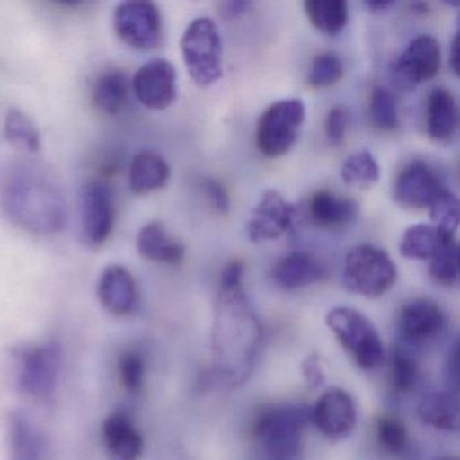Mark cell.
<instances>
[{
  "label": "cell",
  "instance_id": "6da1fadb",
  "mask_svg": "<svg viewBox=\"0 0 460 460\" xmlns=\"http://www.w3.org/2000/svg\"><path fill=\"white\" fill-rule=\"evenodd\" d=\"M260 320L243 289V282L219 284L212 324V371L223 386L244 384L254 373L262 349Z\"/></svg>",
  "mask_w": 460,
  "mask_h": 460
},
{
  "label": "cell",
  "instance_id": "7a4b0ae2",
  "mask_svg": "<svg viewBox=\"0 0 460 460\" xmlns=\"http://www.w3.org/2000/svg\"><path fill=\"white\" fill-rule=\"evenodd\" d=\"M2 203L15 225L39 235L58 234L68 217L63 195L41 177H15L4 187Z\"/></svg>",
  "mask_w": 460,
  "mask_h": 460
},
{
  "label": "cell",
  "instance_id": "3957f363",
  "mask_svg": "<svg viewBox=\"0 0 460 460\" xmlns=\"http://www.w3.org/2000/svg\"><path fill=\"white\" fill-rule=\"evenodd\" d=\"M311 411L300 403L269 406L254 422V438L266 460L303 455V436Z\"/></svg>",
  "mask_w": 460,
  "mask_h": 460
},
{
  "label": "cell",
  "instance_id": "277c9868",
  "mask_svg": "<svg viewBox=\"0 0 460 460\" xmlns=\"http://www.w3.org/2000/svg\"><path fill=\"white\" fill-rule=\"evenodd\" d=\"M328 328L362 370H376L384 362L385 349L376 325L349 306H336L325 317Z\"/></svg>",
  "mask_w": 460,
  "mask_h": 460
},
{
  "label": "cell",
  "instance_id": "5b68a950",
  "mask_svg": "<svg viewBox=\"0 0 460 460\" xmlns=\"http://www.w3.org/2000/svg\"><path fill=\"white\" fill-rule=\"evenodd\" d=\"M397 281V266L385 250L373 244H359L347 252L343 285L354 295L379 298Z\"/></svg>",
  "mask_w": 460,
  "mask_h": 460
},
{
  "label": "cell",
  "instance_id": "8992f818",
  "mask_svg": "<svg viewBox=\"0 0 460 460\" xmlns=\"http://www.w3.org/2000/svg\"><path fill=\"white\" fill-rule=\"evenodd\" d=\"M180 47L188 74L199 87H209L222 79V39L211 18L193 20L182 34Z\"/></svg>",
  "mask_w": 460,
  "mask_h": 460
},
{
  "label": "cell",
  "instance_id": "52a82bcc",
  "mask_svg": "<svg viewBox=\"0 0 460 460\" xmlns=\"http://www.w3.org/2000/svg\"><path fill=\"white\" fill-rule=\"evenodd\" d=\"M305 120L300 99H284L269 106L257 125V146L265 157L277 158L292 150Z\"/></svg>",
  "mask_w": 460,
  "mask_h": 460
},
{
  "label": "cell",
  "instance_id": "ba28073f",
  "mask_svg": "<svg viewBox=\"0 0 460 460\" xmlns=\"http://www.w3.org/2000/svg\"><path fill=\"white\" fill-rule=\"evenodd\" d=\"M114 31L120 41L139 50L155 49L163 37V20L157 4L147 0H128L114 12Z\"/></svg>",
  "mask_w": 460,
  "mask_h": 460
},
{
  "label": "cell",
  "instance_id": "9c48e42d",
  "mask_svg": "<svg viewBox=\"0 0 460 460\" xmlns=\"http://www.w3.org/2000/svg\"><path fill=\"white\" fill-rule=\"evenodd\" d=\"M115 223L114 193L103 180H91L82 192V238L88 247L103 246Z\"/></svg>",
  "mask_w": 460,
  "mask_h": 460
},
{
  "label": "cell",
  "instance_id": "30bf717a",
  "mask_svg": "<svg viewBox=\"0 0 460 460\" xmlns=\"http://www.w3.org/2000/svg\"><path fill=\"white\" fill-rule=\"evenodd\" d=\"M446 325L443 309L430 298H413L401 306L397 331L403 344L422 346L435 341Z\"/></svg>",
  "mask_w": 460,
  "mask_h": 460
},
{
  "label": "cell",
  "instance_id": "8fae6325",
  "mask_svg": "<svg viewBox=\"0 0 460 460\" xmlns=\"http://www.w3.org/2000/svg\"><path fill=\"white\" fill-rule=\"evenodd\" d=\"M131 87L139 103L146 109L155 111L168 109L176 101V69L163 58L149 61L134 75Z\"/></svg>",
  "mask_w": 460,
  "mask_h": 460
},
{
  "label": "cell",
  "instance_id": "7c38bea8",
  "mask_svg": "<svg viewBox=\"0 0 460 460\" xmlns=\"http://www.w3.org/2000/svg\"><path fill=\"white\" fill-rule=\"evenodd\" d=\"M311 420L325 438L332 440L347 438L357 424L354 398L341 387H330L314 403Z\"/></svg>",
  "mask_w": 460,
  "mask_h": 460
},
{
  "label": "cell",
  "instance_id": "4fadbf2b",
  "mask_svg": "<svg viewBox=\"0 0 460 460\" xmlns=\"http://www.w3.org/2000/svg\"><path fill=\"white\" fill-rule=\"evenodd\" d=\"M58 370L60 349L55 343L31 347L21 358V389L31 397H48L55 389Z\"/></svg>",
  "mask_w": 460,
  "mask_h": 460
},
{
  "label": "cell",
  "instance_id": "5bb4252c",
  "mask_svg": "<svg viewBox=\"0 0 460 460\" xmlns=\"http://www.w3.org/2000/svg\"><path fill=\"white\" fill-rule=\"evenodd\" d=\"M440 179L432 166L424 161L406 164L395 179L393 195L406 208H427L443 190Z\"/></svg>",
  "mask_w": 460,
  "mask_h": 460
},
{
  "label": "cell",
  "instance_id": "9a60e30c",
  "mask_svg": "<svg viewBox=\"0 0 460 460\" xmlns=\"http://www.w3.org/2000/svg\"><path fill=\"white\" fill-rule=\"evenodd\" d=\"M293 217L295 207L276 190H266L252 209L247 223L250 241L260 243L281 238L292 226Z\"/></svg>",
  "mask_w": 460,
  "mask_h": 460
},
{
  "label": "cell",
  "instance_id": "2e32d148",
  "mask_svg": "<svg viewBox=\"0 0 460 460\" xmlns=\"http://www.w3.org/2000/svg\"><path fill=\"white\" fill-rule=\"evenodd\" d=\"M441 64L440 45L430 36H420L409 42L394 64V76L402 85L414 87L429 82Z\"/></svg>",
  "mask_w": 460,
  "mask_h": 460
},
{
  "label": "cell",
  "instance_id": "e0dca14e",
  "mask_svg": "<svg viewBox=\"0 0 460 460\" xmlns=\"http://www.w3.org/2000/svg\"><path fill=\"white\" fill-rule=\"evenodd\" d=\"M98 296L102 305L114 316H128L138 305V287L133 274L120 265L104 269L99 279Z\"/></svg>",
  "mask_w": 460,
  "mask_h": 460
},
{
  "label": "cell",
  "instance_id": "ac0fdd59",
  "mask_svg": "<svg viewBox=\"0 0 460 460\" xmlns=\"http://www.w3.org/2000/svg\"><path fill=\"white\" fill-rule=\"evenodd\" d=\"M270 277L281 289L296 290L323 281L327 277V269L308 252H295L273 266Z\"/></svg>",
  "mask_w": 460,
  "mask_h": 460
},
{
  "label": "cell",
  "instance_id": "d6986e66",
  "mask_svg": "<svg viewBox=\"0 0 460 460\" xmlns=\"http://www.w3.org/2000/svg\"><path fill=\"white\" fill-rule=\"evenodd\" d=\"M109 460H139L144 449L141 433L122 411L110 414L103 424Z\"/></svg>",
  "mask_w": 460,
  "mask_h": 460
},
{
  "label": "cell",
  "instance_id": "ffe728a7",
  "mask_svg": "<svg viewBox=\"0 0 460 460\" xmlns=\"http://www.w3.org/2000/svg\"><path fill=\"white\" fill-rule=\"evenodd\" d=\"M308 212L311 222L317 227L336 230L351 225L357 219L359 207L352 199L331 190H317L309 200Z\"/></svg>",
  "mask_w": 460,
  "mask_h": 460
},
{
  "label": "cell",
  "instance_id": "44dd1931",
  "mask_svg": "<svg viewBox=\"0 0 460 460\" xmlns=\"http://www.w3.org/2000/svg\"><path fill=\"white\" fill-rule=\"evenodd\" d=\"M137 249L145 260L164 265H181L185 247L171 235L161 222H150L139 230Z\"/></svg>",
  "mask_w": 460,
  "mask_h": 460
},
{
  "label": "cell",
  "instance_id": "7402d4cb",
  "mask_svg": "<svg viewBox=\"0 0 460 460\" xmlns=\"http://www.w3.org/2000/svg\"><path fill=\"white\" fill-rule=\"evenodd\" d=\"M417 416L428 427L444 432H457L460 411L456 390L428 393L417 406Z\"/></svg>",
  "mask_w": 460,
  "mask_h": 460
},
{
  "label": "cell",
  "instance_id": "603a6c76",
  "mask_svg": "<svg viewBox=\"0 0 460 460\" xmlns=\"http://www.w3.org/2000/svg\"><path fill=\"white\" fill-rule=\"evenodd\" d=\"M457 104L454 93L438 87L428 96L427 130L433 141L447 142L457 130Z\"/></svg>",
  "mask_w": 460,
  "mask_h": 460
},
{
  "label": "cell",
  "instance_id": "cb8c5ba5",
  "mask_svg": "<svg viewBox=\"0 0 460 460\" xmlns=\"http://www.w3.org/2000/svg\"><path fill=\"white\" fill-rule=\"evenodd\" d=\"M171 177L168 163L155 152H139L134 155L128 172L130 190L137 195H147L165 187Z\"/></svg>",
  "mask_w": 460,
  "mask_h": 460
},
{
  "label": "cell",
  "instance_id": "d4e9b609",
  "mask_svg": "<svg viewBox=\"0 0 460 460\" xmlns=\"http://www.w3.org/2000/svg\"><path fill=\"white\" fill-rule=\"evenodd\" d=\"M128 75L118 68H107L96 77L93 87V101L99 111L117 115L122 111L130 91Z\"/></svg>",
  "mask_w": 460,
  "mask_h": 460
},
{
  "label": "cell",
  "instance_id": "484cf974",
  "mask_svg": "<svg viewBox=\"0 0 460 460\" xmlns=\"http://www.w3.org/2000/svg\"><path fill=\"white\" fill-rule=\"evenodd\" d=\"M304 12L309 22L328 36L341 33L349 21V4L343 0H308Z\"/></svg>",
  "mask_w": 460,
  "mask_h": 460
},
{
  "label": "cell",
  "instance_id": "4316f807",
  "mask_svg": "<svg viewBox=\"0 0 460 460\" xmlns=\"http://www.w3.org/2000/svg\"><path fill=\"white\" fill-rule=\"evenodd\" d=\"M9 438L10 460H41V441L22 414L10 416Z\"/></svg>",
  "mask_w": 460,
  "mask_h": 460
},
{
  "label": "cell",
  "instance_id": "83f0119b",
  "mask_svg": "<svg viewBox=\"0 0 460 460\" xmlns=\"http://www.w3.org/2000/svg\"><path fill=\"white\" fill-rule=\"evenodd\" d=\"M440 242V230L432 225L411 226L400 242V252L409 260H430Z\"/></svg>",
  "mask_w": 460,
  "mask_h": 460
},
{
  "label": "cell",
  "instance_id": "f1b7e54d",
  "mask_svg": "<svg viewBox=\"0 0 460 460\" xmlns=\"http://www.w3.org/2000/svg\"><path fill=\"white\" fill-rule=\"evenodd\" d=\"M430 277L438 284L452 287L459 279L457 268V244L454 234L440 231V242L435 254L430 258Z\"/></svg>",
  "mask_w": 460,
  "mask_h": 460
},
{
  "label": "cell",
  "instance_id": "f546056e",
  "mask_svg": "<svg viewBox=\"0 0 460 460\" xmlns=\"http://www.w3.org/2000/svg\"><path fill=\"white\" fill-rule=\"evenodd\" d=\"M389 373L390 384L394 392L405 394L416 387L420 379V366L405 344H397L393 349Z\"/></svg>",
  "mask_w": 460,
  "mask_h": 460
},
{
  "label": "cell",
  "instance_id": "4dcf8cb0",
  "mask_svg": "<svg viewBox=\"0 0 460 460\" xmlns=\"http://www.w3.org/2000/svg\"><path fill=\"white\" fill-rule=\"evenodd\" d=\"M341 177L349 187L365 188L373 187L381 177V169L378 163L367 150L349 155L341 169Z\"/></svg>",
  "mask_w": 460,
  "mask_h": 460
},
{
  "label": "cell",
  "instance_id": "1f68e13d",
  "mask_svg": "<svg viewBox=\"0 0 460 460\" xmlns=\"http://www.w3.org/2000/svg\"><path fill=\"white\" fill-rule=\"evenodd\" d=\"M4 136L14 146L37 153L41 149V136L33 120L18 109L9 110L4 119Z\"/></svg>",
  "mask_w": 460,
  "mask_h": 460
},
{
  "label": "cell",
  "instance_id": "d6a6232c",
  "mask_svg": "<svg viewBox=\"0 0 460 460\" xmlns=\"http://www.w3.org/2000/svg\"><path fill=\"white\" fill-rule=\"evenodd\" d=\"M376 436L379 446L389 454H401L408 447V429L405 424L393 414H382L376 419Z\"/></svg>",
  "mask_w": 460,
  "mask_h": 460
},
{
  "label": "cell",
  "instance_id": "836d02e7",
  "mask_svg": "<svg viewBox=\"0 0 460 460\" xmlns=\"http://www.w3.org/2000/svg\"><path fill=\"white\" fill-rule=\"evenodd\" d=\"M370 118L378 130L392 131L397 128V103L394 96L386 88L376 87L371 93Z\"/></svg>",
  "mask_w": 460,
  "mask_h": 460
},
{
  "label": "cell",
  "instance_id": "e575fe53",
  "mask_svg": "<svg viewBox=\"0 0 460 460\" xmlns=\"http://www.w3.org/2000/svg\"><path fill=\"white\" fill-rule=\"evenodd\" d=\"M429 211L436 228L455 234L459 226V201L454 193L447 190H441L430 204Z\"/></svg>",
  "mask_w": 460,
  "mask_h": 460
},
{
  "label": "cell",
  "instance_id": "d590c367",
  "mask_svg": "<svg viewBox=\"0 0 460 460\" xmlns=\"http://www.w3.org/2000/svg\"><path fill=\"white\" fill-rule=\"evenodd\" d=\"M343 77V64L331 53L317 56L312 63L308 84L312 88H327L336 84Z\"/></svg>",
  "mask_w": 460,
  "mask_h": 460
},
{
  "label": "cell",
  "instance_id": "8d00e7d4",
  "mask_svg": "<svg viewBox=\"0 0 460 460\" xmlns=\"http://www.w3.org/2000/svg\"><path fill=\"white\" fill-rule=\"evenodd\" d=\"M119 373L123 386L130 393H138L144 385L145 363L138 352L128 351L120 357Z\"/></svg>",
  "mask_w": 460,
  "mask_h": 460
},
{
  "label": "cell",
  "instance_id": "74e56055",
  "mask_svg": "<svg viewBox=\"0 0 460 460\" xmlns=\"http://www.w3.org/2000/svg\"><path fill=\"white\" fill-rule=\"evenodd\" d=\"M349 123H351V115L349 109L344 106H333L327 112L324 122V133L328 144L332 146L343 144L349 133Z\"/></svg>",
  "mask_w": 460,
  "mask_h": 460
},
{
  "label": "cell",
  "instance_id": "f35d334b",
  "mask_svg": "<svg viewBox=\"0 0 460 460\" xmlns=\"http://www.w3.org/2000/svg\"><path fill=\"white\" fill-rule=\"evenodd\" d=\"M204 193L209 206L220 215H227L231 208L230 196L222 182L214 179L206 180L204 182Z\"/></svg>",
  "mask_w": 460,
  "mask_h": 460
},
{
  "label": "cell",
  "instance_id": "ab89813d",
  "mask_svg": "<svg viewBox=\"0 0 460 460\" xmlns=\"http://www.w3.org/2000/svg\"><path fill=\"white\" fill-rule=\"evenodd\" d=\"M304 379L311 389H320L325 384V373L317 355H308L301 363Z\"/></svg>",
  "mask_w": 460,
  "mask_h": 460
},
{
  "label": "cell",
  "instance_id": "60d3db41",
  "mask_svg": "<svg viewBox=\"0 0 460 460\" xmlns=\"http://www.w3.org/2000/svg\"><path fill=\"white\" fill-rule=\"evenodd\" d=\"M252 6L250 2H243V0H230V2H219L217 4V14L223 20H233V18L239 17L244 14L247 9Z\"/></svg>",
  "mask_w": 460,
  "mask_h": 460
},
{
  "label": "cell",
  "instance_id": "b9f144b4",
  "mask_svg": "<svg viewBox=\"0 0 460 460\" xmlns=\"http://www.w3.org/2000/svg\"><path fill=\"white\" fill-rule=\"evenodd\" d=\"M447 376L448 381L452 384H457V344L455 343L454 349L449 352L448 359H447Z\"/></svg>",
  "mask_w": 460,
  "mask_h": 460
},
{
  "label": "cell",
  "instance_id": "7bdbcfd3",
  "mask_svg": "<svg viewBox=\"0 0 460 460\" xmlns=\"http://www.w3.org/2000/svg\"><path fill=\"white\" fill-rule=\"evenodd\" d=\"M449 64H451L452 72L459 75V34H455L452 40L451 49H449Z\"/></svg>",
  "mask_w": 460,
  "mask_h": 460
},
{
  "label": "cell",
  "instance_id": "ee69618b",
  "mask_svg": "<svg viewBox=\"0 0 460 460\" xmlns=\"http://www.w3.org/2000/svg\"><path fill=\"white\" fill-rule=\"evenodd\" d=\"M365 6L367 7L368 12L374 13V14H382V13H386L387 10L392 9L394 6V2H390V0H368V2H365Z\"/></svg>",
  "mask_w": 460,
  "mask_h": 460
},
{
  "label": "cell",
  "instance_id": "f6af8a7d",
  "mask_svg": "<svg viewBox=\"0 0 460 460\" xmlns=\"http://www.w3.org/2000/svg\"><path fill=\"white\" fill-rule=\"evenodd\" d=\"M441 460H457L456 457H444V459Z\"/></svg>",
  "mask_w": 460,
  "mask_h": 460
}]
</instances>
